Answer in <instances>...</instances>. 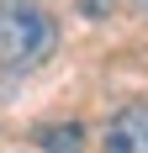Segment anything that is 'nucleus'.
Returning <instances> with one entry per match:
<instances>
[{"label":"nucleus","instance_id":"nucleus-1","mask_svg":"<svg viewBox=\"0 0 148 153\" xmlns=\"http://www.w3.org/2000/svg\"><path fill=\"white\" fill-rule=\"evenodd\" d=\"M58 42L53 16L37 0H0V69H32Z\"/></svg>","mask_w":148,"mask_h":153},{"label":"nucleus","instance_id":"nucleus-2","mask_svg":"<svg viewBox=\"0 0 148 153\" xmlns=\"http://www.w3.org/2000/svg\"><path fill=\"white\" fill-rule=\"evenodd\" d=\"M101 153H148V100L122 106L101 132Z\"/></svg>","mask_w":148,"mask_h":153},{"label":"nucleus","instance_id":"nucleus-3","mask_svg":"<svg viewBox=\"0 0 148 153\" xmlns=\"http://www.w3.org/2000/svg\"><path fill=\"white\" fill-rule=\"evenodd\" d=\"M37 143H43L48 153H79L85 148V132H79V127H43Z\"/></svg>","mask_w":148,"mask_h":153},{"label":"nucleus","instance_id":"nucleus-4","mask_svg":"<svg viewBox=\"0 0 148 153\" xmlns=\"http://www.w3.org/2000/svg\"><path fill=\"white\" fill-rule=\"evenodd\" d=\"M111 5H117V0H79V11H85V16H106Z\"/></svg>","mask_w":148,"mask_h":153},{"label":"nucleus","instance_id":"nucleus-5","mask_svg":"<svg viewBox=\"0 0 148 153\" xmlns=\"http://www.w3.org/2000/svg\"><path fill=\"white\" fill-rule=\"evenodd\" d=\"M138 11H143V16H148V0H138Z\"/></svg>","mask_w":148,"mask_h":153}]
</instances>
